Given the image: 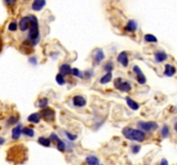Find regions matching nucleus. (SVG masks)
Segmentation results:
<instances>
[{
	"label": "nucleus",
	"instance_id": "bb28decb",
	"mask_svg": "<svg viewBox=\"0 0 177 165\" xmlns=\"http://www.w3.org/2000/svg\"><path fill=\"white\" fill-rule=\"evenodd\" d=\"M72 74L73 76L78 77H84V73L82 71H80L78 68H72Z\"/></svg>",
	"mask_w": 177,
	"mask_h": 165
},
{
	"label": "nucleus",
	"instance_id": "c756f323",
	"mask_svg": "<svg viewBox=\"0 0 177 165\" xmlns=\"http://www.w3.org/2000/svg\"><path fill=\"white\" fill-rule=\"evenodd\" d=\"M18 23H17V22H15V21H13L11 23H10L9 24V26H8V30H10V31H16V30H18Z\"/></svg>",
	"mask_w": 177,
	"mask_h": 165
},
{
	"label": "nucleus",
	"instance_id": "f8f14e48",
	"mask_svg": "<svg viewBox=\"0 0 177 165\" xmlns=\"http://www.w3.org/2000/svg\"><path fill=\"white\" fill-rule=\"evenodd\" d=\"M137 27H138L137 23L135 20H129L127 24L125 25L124 30H126L127 32H130L131 33V32H135L136 30H137Z\"/></svg>",
	"mask_w": 177,
	"mask_h": 165
},
{
	"label": "nucleus",
	"instance_id": "dca6fc26",
	"mask_svg": "<svg viewBox=\"0 0 177 165\" xmlns=\"http://www.w3.org/2000/svg\"><path fill=\"white\" fill-rule=\"evenodd\" d=\"M167 59H168V55L163 51H158V52H156V53H155V59L158 63L163 62Z\"/></svg>",
	"mask_w": 177,
	"mask_h": 165
},
{
	"label": "nucleus",
	"instance_id": "9d476101",
	"mask_svg": "<svg viewBox=\"0 0 177 165\" xmlns=\"http://www.w3.org/2000/svg\"><path fill=\"white\" fill-rule=\"evenodd\" d=\"M117 62L119 64H121L123 66L126 67L129 65V59H128V53L125 51H123L119 53V55L117 56Z\"/></svg>",
	"mask_w": 177,
	"mask_h": 165
},
{
	"label": "nucleus",
	"instance_id": "39448f33",
	"mask_svg": "<svg viewBox=\"0 0 177 165\" xmlns=\"http://www.w3.org/2000/svg\"><path fill=\"white\" fill-rule=\"evenodd\" d=\"M137 126L141 131H154L158 128V125L155 121H139L137 123Z\"/></svg>",
	"mask_w": 177,
	"mask_h": 165
},
{
	"label": "nucleus",
	"instance_id": "ea45409f",
	"mask_svg": "<svg viewBox=\"0 0 177 165\" xmlns=\"http://www.w3.org/2000/svg\"><path fill=\"white\" fill-rule=\"evenodd\" d=\"M98 165H103V164H98Z\"/></svg>",
	"mask_w": 177,
	"mask_h": 165
},
{
	"label": "nucleus",
	"instance_id": "1a4fd4ad",
	"mask_svg": "<svg viewBox=\"0 0 177 165\" xmlns=\"http://www.w3.org/2000/svg\"><path fill=\"white\" fill-rule=\"evenodd\" d=\"M73 103L74 106L82 107H85L86 105V99L83 95H77L73 96Z\"/></svg>",
	"mask_w": 177,
	"mask_h": 165
},
{
	"label": "nucleus",
	"instance_id": "412c9836",
	"mask_svg": "<svg viewBox=\"0 0 177 165\" xmlns=\"http://www.w3.org/2000/svg\"><path fill=\"white\" fill-rule=\"evenodd\" d=\"M37 142H38L41 145L44 146V147H49L50 145H51V140H50L49 139H48V138H45V137H40V138L38 139Z\"/></svg>",
	"mask_w": 177,
	"mask_h": 165
},
{
	"label": "nucleus",
	"instance_id": "7ed1b4c3",
	"mask_svg": "<svg viewBox=\"0 0 177 165\" xmlns=\"http://www.w3.org/2000/svg\"><path fill=\"white\" fill-rule=\"evenodd\" d=\"M114 87L122 92H129L131 90L130 83L128 81L123 80L121 77H117L114 80Z\"/></svg>",
	"mask_w": 177,
	"mask_h": 165
},
{
	"label": "nucleus",
	"instance_id": "4468645a",
	"mask_svg": "<svg viewBox=\"0 0 177 165\" xmlns=\"http://www.w3.org/2000/svg\"><path fill=\"white\" fill-rule=\"evenodd\" d=\"M22 134V125L18 124L17 126H15L12 129V132H11V137L13 139L17 140L20 138V136Z\"/></svg>",
	"mask_w": 177,
	"mask_h": 165
},
{
	"label": "nucleus",
	"instance_id": "58836bf2",
	"mask_svg": "<svg viewBox=\"0 0 177 165\" xmlns=\"http://www.w3.org/2000/svg\"><path fill=\"white\" fill-rule=\"evenodd\" d=\"M175 130L176 131V132H177V122L175 124Z\"/></svg>",
	"mask_w": 177,
	"mask_h": 165
},
{
	"label": "nucleus",
	"instance_id": "f03ea898",
	"mask_svg": "<svg viewBox=\"0 0 177 165\" xmlns=\"http://www.w3.org/2000/svg\"><path fill=\"white\" fill-rule=\"evenodd\" d=\"M122 132L124 136L130 140L143 142L145 139V133L139 129H134L131 127H124Z\"/></svg>",
	"mask_w": 177,
	"mask_h": 165
},
{
	"label": "nucleus",
	"instance_id": "5701e85b",
	"mask_svg": "<svg viewBox=\"0 0 177 165\" xmlns=\"http://www.w3.org/2000/svg\"><path fill=\"white\" fill-rule=\"evenodd\" d=\"M144 41L146 42H151V43H156L157 42V38L151 34H147L144 36Z\"/></svg>",
	"mask_w": 177,
	"mask_h": 165
},
{
	"label": "nucleus",
	"instance_id": "cd10ccee",
	"mask_svg": "<svg viewBox=\"0 0 177 165\" xmlns=\"http://www.w3.org/2000/svg\"><path fill=\"white\" fill-rule=\"evenodd\" d=\"M55 80H56V82H57V83H58L59 85H64V84H65V79H64V77H63L61 74H60V73H58V74L56 75Z\"/></svg>",
	"mask_w": 177,
	"mask_h": 165
},
{
	"label": "nucleus",
	"instance_id": "393cba45",
	"mask_svg": "<svg viewBox=\"0 0 177 165\" xmlns=\"http://www.w3.org/2000/svg\"><path fill=\"white\" fill-rule=\"evenodd\" d=\"M22 133H24L26 136H29V137H34L35 135L34 130L32 128H30V127H24V129H22Z\"/></svg>",
	"mask_w": 177,
	"mask_h": 165
},
{
	"label": "nucleus",
	"instance_id": "ddd939ff",
	"mask_svg": "<svg viewBox=\"0 0 177 165\" xmlns=\"http://www.w3.org/2000/svg\"><path fill=\"white\" fill-rule=\"evenodd\" d=\"M46 4L47 3L44 0H36L32 4V10L35 11H39L46 5Z\"/></svg>",
	"mask_w": 177,
	"mask_h": 165
},
{
	"label": "nucleus",
	"instance_id": "f3484780",
	"mask_svg": "<svg viewBox=\"0 0 177 165\" xmlns=\"http://www.w3.org/2000/svg\"><path fill=\"white\" fill-rule=\"evenodd\" d=\"M175 72H176V69L173 65H169V64L165 65V76H167V77H172V76H174L175 74Z\"/></svg>",
	"mask_w": 177,
	"mask_h": 165
},
{
	"label": "nucleus",
	"instance_id": "4be33fe9",
	"mask_svg": "<svg viewBox=\"0 0 177 165\" xmlns=\"http://www.w3.org/2000/svg\"><path fill=\"white\" fill-rule=\"evenodd\" d=\"M111 79H112V73L111 72H107L105 76H103L100 78L99 82L101 84H106V83H108V82H110Z\"/></svg>",
	"mask_w": 177,
	"mask_h": 165
},
{
	"label": "nucleus",
	"instance_id": "6e6552de",
	"mask_svg": "<svg viewBox=\"0 0 177 165\" xmlns=\"http://www.w3.org/2000/svg\"><path fill=\"white\" fill-rule=\"evenodd\" d=\"M133 71H135V73L137 74V80L139 84H144L146 82L147 79L144 74L143 73V71L140 69V67L138 65H134L133 66Z\"/></svg>",
	"mask_w": 177,
	"mask_h": 165
},
{
	"label": "nucleus",
	"instance_id": "473e14b6",
	"mask_svg": "<svg viewBox=\"0 0 177 165\" xmlns=\"http://www.w3.org/2000/svg\"><path fill=\"white\" fill-rule=\"evenodd\" d=\"M18 116H12V117H11V118L9 119L8 125H14V124H16L18 122Z\"/></svg>",
	"mask_w": 177,
	"mask_h": 165
},
{
	"label": "nucleus",
	"instance_id": "a211bd4d",
	"mask_svg": "<svg viewBox=\"0 0 177 165\" xmlns=\"http://www.w3.org/2000/svg\"><path fill=\"white\" fill-rule=\"evenodd\" d=\"M126 103H127V105L129 106L130 108H131L132 110H137L138 108H139V104L137 102V101H135L133 99H131V98H130V97H126Z\"/></svg>",
	"mask_w": 177,
	"mask_h": 165
},
{
	"label": "nucleus",
	"instance_id": "c9c22d12",
	"mask_svg": "<svg viewBox=\"0 0 177 165\" xmlns=\"http://www.w3.org/2000/svg\"><path fill=\"white\" fill-rule=\"evenodd\" d=\"M159 165H169V163H168V161L166 159H163L161 161V163H160V164Z\"/></svg>",
	"mask_w": 177,
	"mask_h": 165
},
{
	"label": "nucleus",
	"instance_id": "a878e982",
	"mask_svg": "<svg viewBox=\"0 0 177 165\" xmlns=\"http://www.w3.org/2000/svg\"><path fill=\"white\" fill-rule=\"evenodd\" d=\"M113 68H114V65H113V63H112L111 61L107 62V63L104 65V70L106 71V73H107V72H111V71L113 70Z\"/></svg>",
	"mask_w": 177,
	"mask_h": 165
},
{
	"label": "nucleus",
	"instance_id": "b1692460",
	"mask_svg": "<svg viewBox=\"0 0 177 165\" xmlns=\"http://www.w3.org/2000/svg\"><path fill=\"white\" fill-rule=\"evenodd\" d=\"M48 103H49V100L47 98H43V99H40L38 101H37V107H41V108H44V107H47Z\"/></svg>",
	"mask_w": 177,
	"mask_h": 165
},
{
	"label": "nucleus",
	"instance_id": "72a5a7b5",
	"mask_svg": "<svg viewBox=\"0 0 177 165\" xmlns=\"http://www.w3.org/2000/svg\"><path fill=\"white\" fill-rule=\"evenodd\" d=\"M93 71L92 70H88V71H85L84 72V76H86L87 78H91L93 76Z\"/></svg>",
	"mask_w": 177,
	"mask_h": 165
},
{
	"label": "nucleus",
	"instance_id": "7c9ffc66",
	"mask_svg": "<svg viewBox=\"0 0 177 165\" xmlns=\"http://www.w3.org/2000/svg\"><path fill=\"white\" fill-rule=\"evenodd\" d=\"M65 135L67 136V138L70 140V141H74V140L77 139V135L72 134V133L69 132H65Z\"/></svg>",
	"mask_w": 177,
	"mask_h": 165
},
{
	"label": "nucleus",
	"instance_id": "6ab92c4d",
	"mask_svg": "<svg viewBox=\"0 0 177 165\" xmlns=\"http://www.w3.org/2000/svg\"><path fill=\"white\" fill-rule=\"evenodd\" d=\"M85 162L88 165H98L99 159L95 156H88L85 157Z\"/></svg>",
	"mask_w": 177,
	"mask_h": 165
},
{
	"label": "nucleus",
	"instance_id": "c85d7f7f",
	"mask_svg": "<svg viewBox=\"0 0 177 165\" xmlns=\"http://www.w3.org/2000/svg\"><path fill=\"white\" fill-rule=\"evenodd\" d=\"M161 133H162V136L163 138H167L169 134V128L167 125H164L162 128V131H161Z\"/></svg>",
	"mask_w": 177,
	"mask_h": 165
},
{
	"label": "nucleus",
	"instance_id": "0eeeda50",
	"mask_svg": "<svg viewBox=\"0 0 177 165\" xmlns=\"http://www.w3.org/2000/svg\"><path fill=\"white\" fill-rule=\"evenodd\" d=\"M49 138H50L49 139L51 141L56 142V147L58 149V151H60L61 152H64L65 151V150H66V145H65V143L62 141L61 139L55 134V132H52L50 134Z\"/></svg>",
	"mask_w": 177,
	"mask_h": 165
},
{
	"label": "nucleus",
	"instance_id": "aec40b11",
	"mask_svg": "<svg viewBox=\"0 0 177 165\" xmlns=\"http://www.w3.org/2000/svg\"><path fill=\"white\" fill-rule=\"evenodd\" d=\"M28 121L29 122H31V123L37 124L40 122V120H41V117L39 115L38 113H34V114H31V115H29L28 117Z\"/></svg>",
	"mask_w": 177,
	"mask_h": 165
},
{
	"label": "nucleus",
	"instance_id": "f257e3e1",
	"mask_svg": "<svg viewBox=\"0 0 177 165\" xmlns=\"http://www.w3.org/2000/svg\"><path fill=\"white\" fill-rule=\"evenodd\" d=\"M40 40V32H39V24L37 17L33 16L32 24L29 30V34L27 41L31 46H36Z\"/></svg>",
	"mask_w": 177,
	"mask_h": 165
},
{
	"label": "nucleus",
	"instance_id": "9b49d317",
	"mask_svg": "<svg viewBox=\"0 0 177 165\" xmlns=\"http://www.w3.org/2000/svg\"><path fill=\"white\" fill-rule=\"evenodd\" d=\"M105 59V53L101 48H97L94 54V63L96 65H98L102 60Z\"/></svg>",
	"mask_w": 177,
	"mask_h": 165
},
{
	"label": "nucleus",
	"instance_id": "e433bc0d",
	"mask_svg": "<svg viewBox=\"0 0 177 165\" xmlns=\"http://www.w3.org/2000/svg\"><path fill=\"white\" fill-rule=\"evenodd\" d=\"M5 139L4 138L0 137V145H2L3 144H5Z\"/></svg>",
	"mask_w": 177,
	"mask_h": 165
},
{
	"label": "nucleus",
	"instance_id": "2f4dec72",
	"mask_svg": "<svg viewBox=\"0 0 177 165\" xmlns=\"http://www.w3.org/2000/svg\"><path fill=\"white\" fill-rule=\"evenodd\" d=\"M140 150L141 146L140 145H133L131 146V151L134 154L138 153V152L140 151Z\"/></svg>",
	"mask_w": 177,
	"mask_h": 165
},
{
	"label": "nucleus",
	"instance_id": "4c0bfd02",
	"mask_svg": "<svg viewBox=\"0 0 177 165\" xmlns=\"http://www.w3.org/2000/svg\"><path fill=\"white\" fill-rule=\"evenodd\" d=\"M2 47H3V42H2L1 38H0V52H1V50H2Z\"/></svg>",
	"mask_w": 177,
	"mask_h": 165
},
{
	"label": "nucleus",
	"instance_id": "423d86ee",
	"mask_svg": "<svg viewBox=\"0 0 177 165\" xmlns=\"http://www.w3.org/2000/svg\"><path fill=\"white\" fill-rule=\"evenodd\" d=\"M32 20H33V15L24 17L19 21V30L23 32L30 30L32 24Z\"/></svg>",
	"mask_w": 177,
	"mask_h": 165
},
{
	"label": "nucleus",
	"instance_id": "f704fd0d",
	"mask_svg": "<svg viewBox=\"0 0 177 165\" xmlns=\"http://www.w3.org/2000/svg\"><path fill=\"white\" fill-rule=\"evenodd\" d=\"M29 62L31 63V64H32V65H37V59L36 57H31V58H30V59H29Z\"/></svg>",
	"mask_w": 177,
	"mask_h": 165
},
{
	"label": "nucleus",
	"instance_id": "20e7f679",
	"mask_svg": "<svg viewBox=\"0 0 177 165\" xmlns=\"http://www.w3.org/2000/svg\"><path fill=\"white\" fill-rule=\"evenodd\" d=\"M39 115L46 121H53L55 120V112L53 108L49 107H46L40 111Z\"/></svg>",
	"mask_w": 177,
	"mask_h": 165
},
{
	"label": "nucleus",
	"instance_id": "2eb2a0df",
	"mask_svg": "<svg viewBox=\"0 0 177 165\" xmlns=\"http://www.w3.org/2000/svg\"><path fill=\"white\" fill-rule=\"evenodd\" d=\"M71 73H72V68H71L70 65L63 64L60 66V74H61L63 77L67 76L68 74H71Z\"/></svg>",
	"mask_w": 177,
	"mask_h": 165
}]
</instances>
